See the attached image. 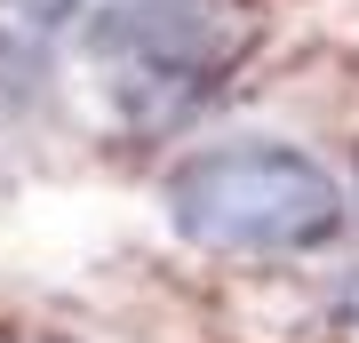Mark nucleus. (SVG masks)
Instances as JSON below:
<instances>
[{"instance_id": "1", "label": "nucleus", "mask_w": 359, "mask_h": 343, "mask_svg": "<svg viewBox=\"0 0 359 343\" xmlns=\"http://www.w3.org/2000/svg\"><path fill=\"white\" fill-rule=\"evenodd\" d=\"M160 208L176 224V240L208 255H311L351 224L335 168L271 136L184 152L160 184Z\"/></svg>"}, {"instance_id": "2", "label": "nucleus", "mask_w": 359, "mask_h": 343, "mask_svg": "<svg viewBox=\"0 0 359 343\" xmlns=\"http://www.w3.org/2000/svg\"><path fill=\"white\" fill-rule=\"evenodd\" d=\"M0 8L25 25H65V16H80V0H0Z\"/></svg>"}, {"instance_id": "3", "label": "nucleus", "mask_w": 359, "mask_h": 343, "mask_svg": "<svg viewBox=\"0 0 359 343\" xmlns=\"http://www.w3.org/2000/svg\"><path fill=\"white\" fill-rule=\"evenodd\" d=\"M327 311L344 319V328H359V271H351V280H335V295H327Z\"/></svg>"}, {"instance_id": "4", "label": "nucleus", "mask_w": 359, "mask_h": 343, "mask_svg": "<svg viewBox=\"0 0 359 343\" xmlns=\"http://www.w3.org/2000/svg\"><path fill=\"white\" fill-rule=\"evenodd\" d=\"M351 208H359V184H351Z\"/></svg>"}]
</instances>
